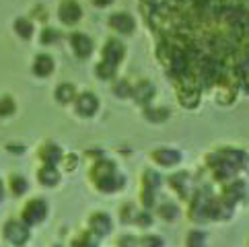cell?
I'll return each instance as SVG.
<instances>
[{
  "mask_svg": "<svg viewBox=\"0 0 249 247\" xmlns=\"http://www.w3.org/2000/svg\"><path fill=\"white\" fill-rule=\"evenodd\" d=\"M6 237H8V239H11L13 243L21 245V243H25V239H27V229H25L23 225H19V223H8V227H6Z\"/></svg>",
  "mask_w": 249,
  "mask_h": 247,
  "instance_id": "cell-1",
  "label": "cell"
},
{
  "mask_svg": "<svg viewBox=\"0 0 249 247\" xmlns=\"http://www.w3.org/2000/svg\"><path fill=\"white\" fill-rule=\"evenodd\" d=\"M43 214H46V204L43 202H31L27 210H25V220L27 223H37V220L43 218Z\"/></svg>",
  "mask_w": 249,
  "mask_h": 247,
  "instance_id": "cell-2",
  "label": "cell"
},
{
  "mask_svg": "<svg viewBox=\"0 0 249 247\" xmlns=\"http://www.w3.org/2000/svg\"><path fill=\"white\" fill-rule=\"evenodd\" d=\"M52 70V60L48 56H39L37 62H35V72L37 74H48Z\"/></svg>",
  "mask_w": 249,
  "mask_h": 247,
  "instance_id": "cell-3",
  "label": "cell"
},
{
  "mask_svg": "<svg viewBox=\"0 0 249 247\" xmlns=\"http://www.w3.org/2000/svg\"><path fill=\"white\" fill-rule=\"evenodd\" d=\"M56 179H58V175H56V171L52 169V167H48V169L41 171V181L43 183H56Z\"/></svg>",
  "mask_w": 249,
  "mask_h": 247,
  "instance_id": "cell-4",
  "label": "cell"
},
{
  "mask_svg": "<svg viewBox=\"0 0 249 247\" xmlns=\"http://www.w3.org/2000/svg\"><path fill=\"white\" fill-rule=\"evenodd\" d=\"M17 31H19L23 37H29L31 35V27H29V23H25V21H19L17 23Z\"/></svg>",
  "mask_w": 249,
  "mask_h": 247,
  "instance_id": "cell-5",
  "label": "cell"
},
{
  "mask_svg": "<svg viewBox=\"0 0 249 247\" xmlns=\"http://www.w3.org/2000/svg\"><path fill=\"white\" fill-rule=\"evenodd\" d=\"M46 157H48V159H46L48 163H56L58 159H60V151H58V148H54V146H50V151H48Z\"/></svg>",
  "mask_w": 249,
  "mask_h": 247,
  "instance_id": "cell-6",
  "label": "cell"
},
{
  "mask_svg": "<svg viewBox=\"0 0 249 247\" xmlns=\"http://www.w3.org/2000/svg\"><path fill=\"white\" fill-rule=\"evenodd\" d=\"M13 111V101L11 99H4L0 103V116H4V113H11Z\"/></svg>",
  "mask_w": 249,
  "mask_h": 247,
  "instance_id": "cell-7",
  "label": "cell"
},
{
  "mask_svg": "<svg viewBox=\"0 0 249 247\" xmlns=\"http://www.w3.org/2000/svg\"><path fill=\"white\" fill-rule=\"evenodd\" d=\"M13 185H15V192H17V194H23V192H25V188H27V183H25V179H19V177H15Z\"/></svg>",
  "mask_w": 249,
  "mask_h": 247,
  "instance_id": "cell-8",
  "label": "cell"
},
{
  "mask_svg": "<svg viewBox=\"0 0 249 247\" xmlns=\"http://www.w3.org/2000/svg\"><path fill=\"white\" fill-rule=\"evenodd\" d=\"M0 196H2V188H0Z\"/></svg>",
  "mask_w": 249,
  "mask_h": 247,
  "instance_id": "cell-9",
  "label": "cell"
}]
</instances>
